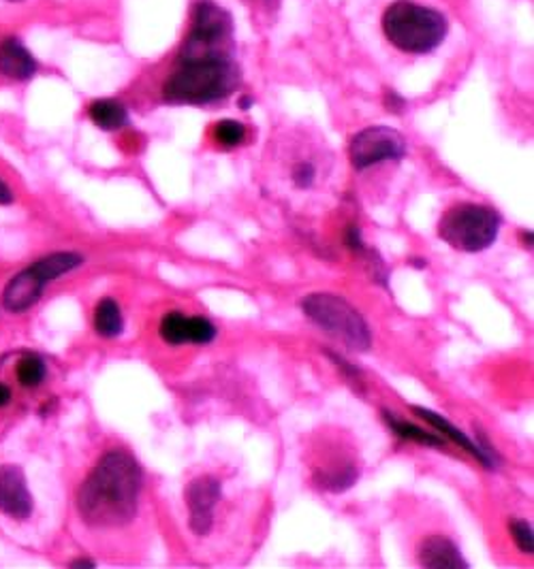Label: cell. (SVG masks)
<instances>
[{"label": "cell", "mask_w": 534, "mask_h": 569, "mask_svg": "<svg viewBox=\"0 0 534 569\" xmlns=\"http://www.w3.org/2000/svg\"><path fill=\"white\" fill-rule=\"evenodd\" d=\"M46 378V363L39 356H24L18 365V379L22 386H39Z\"/></svg>", "instance_id": "cell-20"}, {"label": "cell", "mask_w": 534, "mask_h": 569, "mask_svg": "<svg viewBox=\"0 0 534 569\" xmlns=\"http://www.w3.org/2000/svg\"><path fill=\"white\" fill-rule=\"evenodd\" d=\"M289 182L291 186L300 192H309L319 182V164L314 163L312 156L295 159L289 163Z\"/></svg>", "instance_id": "cell-18"}, {"label": "cell", "mask_w": 534, "mask_h": 569, "mask_svg": "<svg viewBox=\"0 0 534 569\" xmlns=\"http://www.w3.org/2000/svg\"><path fill=\"white\" fill-rule=\"evenodd\" d=\"M94 331L105 337L113 339L124 331V318L120 312V305L113 298H103L94 309Z\"/></svg>", "instance_id": "cell-16"}, {"label": "cell", "mask_w": 534, "mask_h": 569, "mask_svg": "<svg viewBox=\"0 0 534 569\" xmlns=\"http://www.w3.org/2000/svg\"><path fill=\"white\" fill-rule=\"evenodd\" d=\"M404 105H406V103H404L402 99H397L394 92H392V94L387 96V108L394 109V111H402V109H404Z\"/></svg>", "instance_id": "cell-25"}, {"label": "cell", "mask_w": 534, "mask_h": 569, "mask_svg": "<svg viewBox=\"0 0 534 569\" xmlns=\"http://www.w3.org/2000/svg\"><path fill=\"white\" fill-rule=\"evenodd\" d=\"M73 568H94V563H92V561L80 559V561H75V563H73Z\"/></svg>", "instance_id": "cell-27"}, {"label": "cell", "mask_w": 534, "mask_h": 569, "mask_svg": "<svg viewBox=\"0 0 534 569\" xmlns=\"http://www.w3.org/2000/svg\"><path fill=\"white\" fill-rule=\"evenodd\" d=\"M501 233V216L496 210L477 203H460L451 207L439 224L443 242L460 252H483L496 242Z\"/></svg>", "instance_id": "cell-5"}, {"label": "cell", "mask_w": 534, "mask_h": 569, "mask_svg": "<svg viewBox=\"0 0 534 569\" xmlns=\"http://www.w3.org/2000/svg\"><path fill=\"white\" fill-rule=\"evenodd\" d=\"M413 411H415L420 418H423L427 425H432L439 434L451 437L460 448H464L468 455H473V457L483 463L487 469H496V461H494L490 455H485V450L478 446L477 441H473L462 429H457L455 425H451L445 416H441V414H436V411H432V409H427V407L420 406H413Z\"/></svg>", "instance_id": "cell-12"}, {"label": "cell", "mask_w": 534, "mask_h": 569, "mask_svg": "<svg viewBox=\"0 0 534 569\" xmlns=\"http://www.w3.org/2000/svg\"><path fill=\"white\" fill-rule=\"evenodd\" d=\"M231 32L233 28L225 11L210 0H201L195 13V24L182 52V60L229 58Z\"/></svg>", "instance_id": "cell-7"}, {"label": "cell", "mask_w": 534, "mask_h": 569, "mask_svg": "<svg viewBox=\"0 0 534 569\" xmlns=\"http://www.w3.org/2000/svg\"><path fill=\"white\" fill-rule=\"evenodd\" d=\"M161 337L171 346L189 344V316L182 312H169L161 321Z\"/></svg>", "instance_id": "cell-19"}, {"label": "cell", "mask_w": 534, "mask_h": 569, "mask_svg": "<svg viewBox=\"0 0 534 569\" xmlns=\"http://www.w3.org/2000/svg\"><path fill=\"white\" fill-rule=\"evenodd\" d=\"M141 485L140 463L124 450L108 453L78 492L80 516L97 529L129 525L138 515Z\"/></svg>", "instance_id": "cell-1"}, {"label": "cell", "mask_w": 534, "mask_h": 569, "mask_svg": "<svg viewBox=\"0 0 534 569\" xmlns=\"http://www.w3.org/2000/svg\"><path fill=\"white\" fill-rule=\"evenodd\" d=\"M84 265V258L73 252H57L39 263H34L27 272L18 273L9 286L4 288V307L13 314H22L30 309L41 295L43 288L60 275L73 272Z\"/></svg>", "instance_id": "cell-6"}, {"label": "cell", "mask_w": 534, "mask_h": 569, "mask_svg": "<svg viewBox=\"0 0 534 569\" xmlns=\"http://www.w3.org/2000/svg\"><path fill=\"white\" fill-rule=\"evenodd\" d=\"M406 154V139L390 126H370L351 141V163L357 171L374 164L400 161Z\"/></svg>", "instance_id": "cell-8"}, {"label": "cell", "mask_w": 534, "mask_h": 569, "mask_svg": "<svg viewBox=\"0 0 534 569\" xmlns=\"http://www.w3.org/2000/svg\"><path fill=\"white\" fill-rule=\"evenodd\" d=\"M360 478V465L349 457H332L314 467V482L316 487L330 492H344L353 487Z\"/></svg>", "instance_id": "cell-11"}, {"label": "cell", "mask_w": 534, "mask_h": 569, "mask_svg": "<svg viewBox=\"0 0 534 569\" xmlns=\"http://www.w3.org/2000/svg\"><path fill=\"white\" fill-rule=\"evenodd\" d=\"M383 416H385L387 425L394 429V434L402 439H411V441H417L422 446H432V448H443L445 446L443 435L427 434V431H423L422 427H415L413 423L395 418V414H392V411H383Z\"/></svg>", "instance_id": "cell-17"}, {"label": "cell", "mask_w": 534, "mask_h": 569, "mask_svg": "<svg viewBox=\"0 0 534 569\" xmlns=\"http://www.w3.org/2000/svg\"><path fill=\"white\" fill-rule=\"evenodd\" d=\"M214 136L223 148H235L240 143H244L246 139V129L242 122L238 120H223L216 124L214 129Z\"/></svg>", "instance_id": "cell-21"}, {"label": "cell", "mask_w": 534, "mask_h": 569, "mask_svg": "<svg viewBox=\"0 0 534 569\" xmlns=\"http://www.w3.org/2000/svg\"><path fill=\"white\" fill-rule=\"evenodd\" d=\"M385 34L397 50L409 54H427L439 48L447 34L445 18L411 0H397L385 11Z\"/></svg>", "instance_id": "cell-3"}, {"label": "cell", "mask_w": 534, "mask_h": 569, "mask_svg": "<svg viewBox=\"0 0 534 569\" xmlns=\"http://www.w3.org/2000/svg\"><path fill=\"white\" fill-rule=\"evenodd\" d=\"M420 563L430 569H466L468 561L462 557L460 548L445 536H432L420 548Z\"/></svg>", "instance_id": "cell-13"}, {"label": "cell", "mask_w": 534, "mask_h": 569, "mask_svg": "<svg viewBox=\"0 0 534 569\" xmlns=\"http://www.w3.org/2000/svg\"><path fill=\"white\" fill-rule=\"evenodd\" d=\"M240 83V71L231 58L182 60L169 78L163 96L175 105H205L226 99Z\"/></svg>", "instance_id": "cell-2"}, {"label": "cell", "mask_w": 534, "mask_h": 569, "mask_svg": "<svg viewBox=\"0 0 534 569\" xmlns=\"http://www.w3.org/2000/svg\"><path fill=\"white\" fill-rule=\"evenodd\" d=\"M0 73L16 82H27L37 73V62L18 39L0 43Z\"/></svg>", "instance_id": "cell-14"}, {"label": "cell", "mask_w": 534, "mask_h": 569, "mask_svg": "<svg viewBox=\"0 0 534 569\" xmlns=\"http://www.w3.org/2000/svg\"><path fill=\"white\" fill-rule=\"evenodd\" d=\"M216 326L212 325L208 318H191L189 316V344H212L216 339Z\"/></svg>", "instance_id": "cell-22"}, {"label": "cell", "mask_w": 534, "mask_h": 569, "mask_svg": "<svg viewBox=\"0 0 534 569\" xmlns=\"http://www.w3.org/2000/svg\"><path fill=\"white\" fill-rule=\"evenodd\" d=\"M0 512L11 518L24 520L32 512V495L27 487V478L20 467H0Z\"/></svg>", "instance_id": "cell-10"}, {"label": "cell", "mask_w": 534, "mask_h": 569, "mask_svg": "<svg viewBox=\"0 0 534 569\" xmlns=\"http://www.w3.org/2000/svg\"><path fill=\"white\" fill-rule=\"evenodd\" d=\"M511 536H513L515 546H517L524 555H533V525H531L528 520H513V522H511Z\"/></svg>", "instance_id": "cell-23"}, {"label": "cell", "mask_w": 534, "mask_h": 569, "mask_svg": "<svg viewBox=\"0 0 534 569\" xmlns=\"http://www.w3.org/2000/svg\"><path fill=\"white\" fill-rule=\"evenodd\" d=\"M223 495V487L214 476H199L187 488L189 525L195 536H208L214 525V508Z\"/></svg>", "instance_id": "cell-9"}, {"label": "cell", "mask_w": 534, "mask_h": 569, "mask_svg": "<svg viewBox=\"0 0 534 569\" xmlns=\"http://www.w3.org/2000/svg\"><path fill=\"white\" fill-rule=\"evenodd\" d=\"M9 399H11V390H9V386L0 384V407L7 406V404H9Z\"/></svg>", "instance_id": "cell-26"}, {"label": "cell", "mask_w": 534, "mask_h": 569, "mask_svg": "<svg viewBox=\"0 0 534 569\" xmlns=\"http://www.w3.org/2000/svg\"><path fill=\"white\" fill-rule=\"evenodd\" d=\"M302 309L314 325L321 326L346 348L357 353L370 350L372 331L364 316L346 298L332 293H314L302 301Z\"/></svg>", "instance_id": "cell-4"}, {"label": "cell", "mask_w": 534, "mask_h": 569, "mask_svg": "<svg viewBox=\"0 0 534 569\" xmlns=\"http://www.w3.org/2000/svg\"><path fill=\"white\" fill-rule=\"evenodd\" d=\"M13 201L11 190L7 189V184L0 180V205H9Z\"/></svg>", "instance_id": "cell-24"}, {"label": "cell", "mask_w": 534, "mask_h": 569, "mask_svg": "<svg viewBox=\"0 0 534 569\" xmlns=\"http://www.w3.org/2000/svg\"><path fill=\"white\" fill-rule=\"evenodd\" d=\"M90 120L103 129V131H118L122 129L127 122H129V113L122 103L113 101V99H101V101H94L90 109Z\"/></svg>", "instance_id": "cell-15"}]
</instances>
